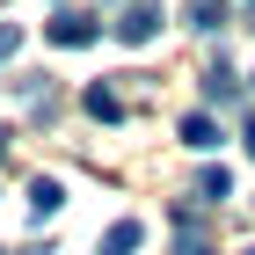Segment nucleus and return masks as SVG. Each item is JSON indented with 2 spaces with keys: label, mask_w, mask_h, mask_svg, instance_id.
<instances>
[{
  "label": "nucleus",
  "mask_w": 255,
  "mask_h": 255,
  "mask_svg": "<svg viewBox=\"0 0 255 255\" xmlns=\"http://www.w3.org/2000/svg\"><path fill=\"white\" fill-rule=\"evenodd\" d=\"M110 29H117V44H153L160 37V7H153V0H131Z\"/></svg>",
  "instance_id": "1"
},
{
  "label": "nucleus",
  "mask_w": 255,
  "mask_h": 255,
  "mask_svg": "<svg viewBox=\"0 0 255 255\" xmlns=\"http://www.w3.org/2000/svg\"><path fill=\"white\" fill-rule=\"evenodd\" d=\"M44 37H51V44H95V37H102V22H95V15H80V7H59V15L44 22Z\"/></svg>",
  "instance_id": "2"
},
{
  "label": "nucleus",
  "mask_w": 255,
  "mask_h": 255,
  "mask_svg": "<svg viewBox=\"0 0 255 255\" xmlns=\"http://www.w3.org/2000/svg\"><path fill=\"white\" fill-rule=\"evenodd\" d=\"M204 102H219V110H241V80L226 59H212V73H204Z\"/></svg>",
  "instance_id": "3"
},
{
  "label": "nucleus",
  "mask_w": 255,
  "mask_h": 255,
  "mask_svg": "<svg viewBox=\"0 0 255 255\" xmlns=\"http://www.w3.org/2000/svg\"><path fill=\"white\" fill-rule=\"evenodd\" d=\"M182 15H190V29H197V37H212V29H226V0H190Z\"/></svg>",
  "instance_id": "4"
},
{
  "label": "nucleus",
  "mask_w": 255,
  "mask_h": 255,
  "mask_svg": "<svg viewBox=\"0 0 255 255\" xmlns=\"http://www.w3.org/2000/svg\"><path fill=\"white\" fill-rule=\"evenodd\" d=\"M59 204H66L59 175H37V182H29V212H37V219H51V212H59Z\"/></svg>",
  "instance_id": "5"
},
{
  "label": "nucleus",
  "mask_w": 255,
  "mask_h": 255,
  "mask_svg": "<svg viewBox=\"0 0 255 255\" xmlns=\"http://www.w3.org/2000/svg\"><path fill=\"white\" fill-rule=\"evenodd\" d=\"M138 241H146V226H138V219H117V226L102 234V255H131Z\"/></svg>",
  "instance_id": "6"
},
{
  "label": "nucleus",
  "mask_w": 255,
  "mask_h": 255,
  "mask_svg": "<svg viewBox=\"0 0 255 255\" xmlns=\"http://www.w3.org/2000/svg\"><path fill=\"white\" fill-rule=\"evenodd\" d=\"M88 110H95L102 124H117V117H124V95H117V88H102V80H95V88H88Z\"/></svg>",
  "instance_id": "7"
},
{
  "label": "nucleus",
  "mask_w": 255,
  "mask_h": 255,
  "mask_svg": "<svg viewBox=\"0 0 255 255\" xmlns=\"http://www.w3.org/2000/svg\"><path fill=\"white\" fill-rule=\"evenodd\" d=\"M197 197H204V204H226V197H234V175H226V168H204V175H197Z\"/></svg>",
  "instance_id": "8"
},
{
  "label": "nucleus",
  "mask_w": 255,
  "mask_h": 255,
  "mask_svg": "<svg viewBox=\"0 0 255 255\" xmlns=\"http://www.w3.org/2000/svg\"><path fill=\"white\" fill-rule=\"evenodd\" d=\"M182 146H197V153H204V146H219V124L204 117V110H197V117H182Z\"/></svg>",
  "instance_id": "9"
},
{
  "label": "nucleus",
  "mask_w": 255,
  "mask_h": 255,
  "mask_svg": "<svg viewBox=\"0 0 255 255\" xmlns=\"http://www.w3.org/2000/svg\"><path fill=\"white\" fill-rule=\"evenodd\" d=\"M15 51H22V29H15V22H0V59H15Z\"/></svg>",
  "instance_id": "10"
},
{
  "label": "nucleus",
  "mask_w": 255,
  "mask_h": 255,
  "mask_svg": "<svg viewBox=\"0 0 255 255\" xmlns=\"http://www.w3.org/2000/svg\"><path fill=\"white\" fill-rule=\"evenodd\" d=\"M241 138H248V153H255V110H248V131H241Z\"/></svg>",
  "instance_id": "11"
},
{
  "label": "nucleus",
  "mask_w": 255,
  "mask_h": 255,
  "mask_svg": "<svg viewBox=\"0 0 255 255\" xmlns=\"http://www.w3.org/2000/svg\"><path fill=\"white\" fill-rule=\"evenodd\" d=\"M248 29H255V0H248Z\"/></svg>",
  "instance_id": "12"
},
{
  "label": "nucleus",
  "mask_w": 255,
  "mask_h": 255,
  "mask_svg": "<svg viewBox=\"0 0 255 255\" xmlns=\"http://www.w3.org/2000/svg\"><path fill=\"white\" fill-rule=\"evenodd\" d=\"M0 153H7V131H0Z\"/></svg>",
  "instance_id": "13"
},
{
  "label": "nucleus",
  "mask_w": 255,
  "mask_h": 255,
  "mask_svg": "<svg viewBox=\"0 0 255 255\" xmlns=\"http://www.w3.org/2000/svg\"><path fill=\"white\" fill-rule=\"evenodd\" d=\"M0 255H15V248H0Z\"/></svg>",
  "instance_id": "14"
},
{
  "label": "nucleus",
  "mask_w": 255,
  "mask_h": 255,
  "mask_svg": "<svg viewBox=\"0 0 255 255\" xmlns=\"http://www.w3.org/2000/svg\"><path fill=\"white\" fill-rule=\"evenodd\" d=\"M248 88H255V73H248Z\"/></svg>",
  "instance_id": "15"
},
{
  "label": "nucleus",
  "mask_w": 255,
  "mask_h": 255,
  "mask_svg": "<svg viewBox=\"0 0 255 255\" xmlns=\"http://www.w3.org/2000/svg\"><path fill=\"white\" fill-rule=\"evenodd\" d=\"M248 255H255V248H248Z\"/></svg>",
  "instance_id": "16"
}]
</instances>
